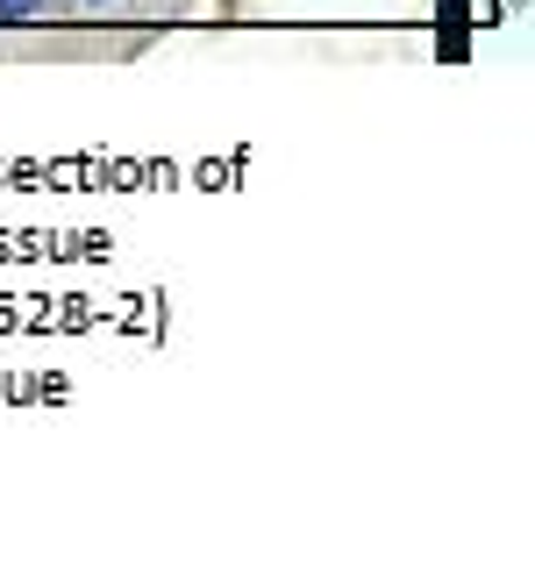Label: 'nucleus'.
<instances>
[{
  "mask_svg": "<svg viewBox=\"0 0 535 563\" xmlns=\"http://www.w3.org/2000/svg\"><path fill=\"white\" fill-rule=\"evenodd\" d=\"M72 0H0V29H36V22H57Z\"/></svg>",
  "mask_w": 535,
  "mask_h": 563,
  "instance_id": "nucleus-1",
  "label": "nucleus"
},
{
  "mask_svg": "<svg viewBox=\"0 0 535 563\" xmlns=\"http://www.w3.org/2000/svg\"><path fill=\"white\" fill-rule=\"evenodd\" d=\"M72 8H114V0H72Z\"/></svg>",
  "mask_w": 535,
  "mask_h": 563,
  "instance_id": "nucleus-2",
  "label": "nucleus"
}]
</instances>
